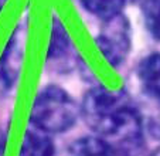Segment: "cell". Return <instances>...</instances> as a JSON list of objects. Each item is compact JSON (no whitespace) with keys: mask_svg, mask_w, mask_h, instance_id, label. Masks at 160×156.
<instances>
[{"mask_svg":"<svg viewBox=\"0 0 160 156\" xmlns=\"http://www.w3.org/2000/svg\"><path fill=\"white\" fill-rule=\"evenodd\" d=\"M145 24L152 37L160 40V0H140Z\"/></svg>","mask_w":160,"mask_h":156,"instance_id":"obj_10","label":"cell"},{"mask_svg":"<svg viewBox=\"0 0 160 156\" xmlns=\"http://www.w3.org/2000/svg\"><path fill=\"white\" fill-rule=\"evenodd\" d=\"M4 149H6V133L0 129V156H4Z\"/></svg>","mask_w":160,"mask_h":156,"instance_id":"obj_11","label":"cell"},{"mask_svg":"<svg viewBox=\"0 0 160 156\" xmlns=\"http://www.w3.org/2000/svg\"><path fill=\"white\" fill-rule=\"evenodd\" d=\"M7 0H0V12H2V9H3V6L6 4Z\"/></svg>","mask_w":160,"mask_h":156,"instance_id":"obj_13","label":"cell"},{"mask_svg":"<svg viewBox=\"0 0 160 156\" xmlns=\"http://www.w3.org/2000/svg\"><path fill=\"white\" fill-rule=\"evenodd\" d=\"M150 156H160V148H159V149H157V150H154V152L152 153Z\"/></svg>","mask_w":160,"mask_h":156,"instance_id":"obj_12","label":"cell"},{"mask_svg":"<svg viewBox=\"0 0 160 156\" xmlns=\"http://www.w3.org/2000/svg\"><path fill=\"white\" fill-rule=\"evenodd\" d=\"M138 78L149 96L160 99V53H152L140 61Z\"/></svg>","mask_w":160,"mask_h":156,"instance_id":"obj_5","label":"cell"},{"mask_svg":"<svg viewBox=\"0 0 160 156\" xmlns=\"http://www.w3.org/2000/svg\"><path fill=\"white\" fill-rule=\"evenodd\" d=\"M72 51V41L67 31L65 26L60 18H52L51 26V37H50V45L47 50V60L50 63H62L68 60L70 53Z\"/></svg>","mask_w":160,"mask_h":156,"instance_id":"obj_6","label":"cell"},{"mask_svg":"<svg viewBox=\"0 0 160 156\" xmlns=\"http://www.w3.org/2000/svg\"><path fill=\"white\" fill-rule=\"evenodd\" d=\"M81 112L74 98L57 85L42 88L30 112L31 126L45 133H62L75 125Z\"/></svg>","mask_w":160,"mask_h":156,"instance_id":"obj_2","label":"cell"},{"mask_svg":"<svg viewBox=\"0 0 160 156\" xmlns=\"http://www.w3.org/2000/svg\"><path fill=\"white\" fill-rule=\"evenodd\" d=\"M68 156H113L109 143L101 136H84L68 148Z\"/></svg>","mask_w":160,"mask_h":156,"instance_id":"obj_8","label":"cell"},{"mask_svg":"<svg viewBox=\"0 0 160 156\" xmlns=\"http://www.w3.org/2000/svg\"><path fill=\"white\" fill-rule=\"evenodd\" d=\"M81 114L85 123L103 138L113 153L129 156L143 143V123L139 111L122 91L98 85L84 96Z\"/></svg>","mask_w":160,"mask_h":156,"instance_id":"obj_1","label":"cell"},{"mask_svg":"<svg viewBox=\"0 0 160 156\" xmlns=\"http://www.w3.org/2000/svg\"><path fill=\"white\" fill-rule=\"evenodd\" d=\"M24 54V34L16 30L0 58V85L9 90L20 74Z\"/></svg>","mask_w":160,"mask_h":156,"instance_id":"obj_4","label":"cell"},{"mask_svg":"<svg viewBox=\"0 0 160 156\" xmlns=\"http://www.w3.org/2000/svg\"><path fill=\"white\" fill-rule=\"evenodd\" d=\"M54 143L48 133L31 126L24 133L18 156H54Z\"/></svg>","mask_w":160,"mask_h":156,"instance_id":"obj_7","label":"cell"},{"mask_svg":"<svg viewBox=\"0 0 160 156\" xmlns=\"http://www.w3.org/2000/svg\"><path fill=\"white\" fill-rule=\"evenodd\" d=\"M95 41L98 50L101 51L102 57L108 61L109 65L118 68L129 55L132 45V31L129 20L122 13L109 20H105Z\"/></svg>","mask_w":160,"mask_h":156,"instance_id":"obj_3","label":"cell"},{"mask_svg":"<svg viewBox=\"0 0 160 156\" xmlns=\"http://www.w3.org/2000/svg\"><path fill=\"white\" fill-rule=\"evenodd\" d=\"M126 2L128 0H81V4L89 14L105 21L121 14Z\"/></svg>","mask_w":160,"mask_h":156,"instance_id":"obj_9","label":"cell"}]
</instances>
